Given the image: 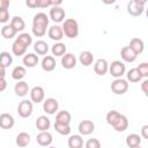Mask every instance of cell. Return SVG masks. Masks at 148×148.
<instances>
[{"label":"cell","instance_id":"1","mask_svg":"<svg viewBox=\"0 0 148 148\" xmlns=\"http://www.w3.org/2000/svg\"><path fill=\"white\" fill-rule=\"evenodd\" d=\"M49 25V16L45 13H37L32 18V34L36 37H43Z\"/></svg>","mask_w":148,"mask_h":148},{"label":"cell","instance_id":"2","mask_svg":"<svg viewBox=\"0 0 148 148\" xmlns=\"http://www.w3.org/2000/svg\"><path fill=\"white\" fill-rule=\"evenodd\" d=\"M62 32L68 38H76L79 35V24L74 18H67L62 23Z\"/></svg>","mask_w":148,"mask_h":148},{"label":"cell","instance_id":"3","mask_svg":"<svg viewBox=\"0 0 148 148\" xmlns=\"http://www.w3.org/2000/svg\"><path fill=\"white\" fill-rule=\"evenodd\" d=\"M145 5L146 1H139V0L130 1L127 3V12L132 16H140L145 10Z\"/></svg>","mask_w":148,"mask_h":148},{"label":"cell","instance_id":"4","mask_svg":"<svg viewBox=\"0 0 148 148\" xmlns=\"http://www.w3.org/2000/svg\"><path fill=\"white\" fill-rule=\"evenodd\" d=\"M125 71H126V67H125V64L120 60H114L111 62V65L109 66V72L110 74L116 77V79H120L124 74H125Z\"/></svg>","mask_w":148,"mask_h":148},{"label":"cell","instance_id":"5","mask_svg":"<svg viewBox=\"0 0 148 148\" xmlns=\"http://www.w3.org/2000/svg\"><path fill=\"white\" fill-rule=\"evenodd\" d=\"M111 90L116 95H123L128 90V83H127L126 80H124L121 77L120 79H116L111 83Z\"/></svg>","mask_w":148,"mask_h":148},{"label":"cell","instance_id":"6","mask_svg":"<svg viewBox=\"0 0 148 148\" xmlns=\"http://www.w3.org/2000/svg\"><path fill=\"white\" fill-rule=\"evenodd\" d=\"M32 110H34L32 102L27 101V99L20 102V104H18V106H17V113H18V116L22 117V118H28V117H30L31 113H32Z\"/></svg>","mask_w":148,"mask_h":148},{"label":"cell","instance_id":"7","mask_svg":"<svg viewBox=\"0 0 148 148\" xmlns=\"http://www.w3.org/2000/svg\"><path fill=\"white\" fill-rule=\"evenodd\" d=\"M58 108H59V104H58V101L56 98L50 97L43 102V110L47 114H54L58 111Z\"/></svg>","mask_w":148,"mask_h":148},{"label":"cell","instance_id":"8","mask_svg":"<svg viewBox=\"0 0 148 148\" xmlns=\"http://www.w3.org/2000/svg\"><path fill=\"white\" fill-rule=\"evenodd\" d=\"M44 97H45V92H44V89L40 86H36V87H34L30 90L31 102H34V103H40V102L44 101Z\"/></svg>","mask_w":148,"mask_h":148},{"label":"cell","instance_id":"9","mask_svg":"<svg viewBox=\"0 0 148 148\" xmlns=\"http://www.w3.org/2000/svg\"><path fill=\"white\" fill-rule=\"evenodd\" d=\"M81 135H89L95 131V124L91 120H82L77 127Z\"/></svg>","mask_w":148,"mask_h":148},{"label":"cell","instance_id":"10","mask_svg":"<svg viewBox=\"0 0 148 148\" xmlns=\"http://www.w3.org/2000/svg\"><path fill=\"white\" fill-rule=\"evenodd\" d=\"M94 71H95V73L97 75H101V76L102 75H105L108 73V71H109V64H108V61L105 59H103V58L97 59L96 62H95V65H94Z\"/></svg>","mask_w":148,"mask_h":148},{"label":"cell","instance_id":"11","mask_svg":"<svg viewBox=\"0 0 148 148\" xmlns=\"http://www.w3.org/2000/svg\"><path fill=\"white\" fill-rule=\"evenodd\" d=\"M128 47L138 56V54H140V53L143 52V50H145V43H143L142 39H140V38H138V37H134V38H132V39L130 40Z\"/></svg>","mask_w":148,"mask_h":148},{"label":"cell","instance_id":"12","mask_svg":"<svg viewBox=\"0 0 148 148\" xmlns=\"http://www.w3.org/2000/svg\"><path fill=\"white\" fill-rule=\"evenodd\" d=\"M61 65L66 69H72L76 66V58L73 53H65L61 57Z\"/></svg>","mask_w":148,"mask_h":148},{"label":"cell","instance_id":"13","mask_svg":"<svg viewBox=\"0 0 148 148\" xmlns=\"http://www.w3.org/2000/svg\"><path fill=\"white\" fill-rule=\"evenodd\" d=\"M112 127L117 131V132H124L127 130L128 127V120L126 118V116L124 114H119V117L116 119V121L112 124Z\"/></svg>","mask_w":148,"mask_h":148},{"label":"cell","instance_id":"14","mask_svg":"<svg viewBox=\"0 0 148 148\" xmlns=\"http://www.w3.org/2000/svg\"><path fill=\"white\" fill-rule=\"evenodd\" d=\"M14 118L9 113H1L0 114V127L2 130H10L14 126Z\"/></svg>","mask_w":148,"mask_h":148},{"label":"cell","instance_id":"15","mask_svg":"<svg viewBox=\"0 0 148 148\" xmlns=\"http://www.w3.org/2000/svg\"><path fill=\"white\" fill-rule=\"evenodd\" d=\"M50 18L54 22H61L65 18V10L60 6L52 7L50 9Z\"/></svg>","mask_w":148,"mask_h":148},{"label":"cell","instance_id":"16","mask_svg":"<svg viewBox=\"0 0 148 148\" xmlns=\"http://www.w3.org/2000/svg\"><path fill=\"white\" fill-rule=\"evenodd\" d=\"M37 143L42 147H47L52 143V134L47 131L45 132H40L37 135Z\"/></svg>","mask_w":148,"mask_h":148},{"label":"cell","instance_id":"17","mask_svg":"<svg viewBox=\"0 0 148 148\" xmlns=\"http://www.w3.org/2000/svg\"><path fill=\"white\" fill-rule=\"evenodd\" d=\"M47 35L52 40H60L64 37V32H62V29L60 25H52L49 29Z\"/></svg>","mask_w":148,"mask_h":148},{"label":"cell","instance_id":"18","mask_svg":"<svg viewBox=\"0 0 148 148\" xmlns=\"http://www.w3.org/2000/svg\"><path fill=\"white\" fill-rule=\"evenodd\" d=\"M120 56H121V59H123L124 61H126V62H133V61H135V59H136V57H138L128 46H124V47L121 49Z\"/></svg>","mask_w":148,"mask_h":148},{"label":"cell","instance_id":"19","mask_svg":"<svg viewBox=\"0 0 148 148\" xmlns=\"http://www.w3.org/2000/svg\"><path fill=\"white\" fill-rule=\"evenodd\" d=\"M42 68L45 72H52L56 68V59L52 56H45L42 60Z\"/></svg>","mask_w":148,"mask_h":148},{"label":"cell","instance_id":"20","mask_svg":"<svg viewBox=\"0 0 148 148\" xmlns=\"http://www.w3.org/2000/svg\"><path fill=\"white\" fill-rule=\"evenodd\" d=\"M22 62L25 67L32 68L38 64V56L35 54V53H27V54H24V57L22 59Z\"/></svg>","mask_w":148,"mask_h":148},{"label":"cell","instance_id":"21","mask_svg":"<svg viewBox=\"0 0 148 148\" xmlns=\"http://www.w3.org/2000/svg\"><path fill=\"white\" fill-rule=\"evenodd\" d=\"M51 126V121L46 116H39L36 120V127L37 130H39L40 132H45L50 128Z\"/></svg>","mask_w":148,"mask_h":148},{"label":"cell","instance_id":"22","mask_svg":"<svg viewBox=\"0 0 148 148\" xmlns=\"http://www.w3.org/2000/svg\"><path fill=\"white\" fill-rule=\"evenodd\" d=\"M14 91L17 96L23 97L29 92V86L25 81H17V83L14 87Z\"/></svg>","mask_w":148,"mask_h":148},{"label":"cell","instance_id":"23","mask_svg":"<svg viewBox=\"0 0 148 148\" xmlns=\"http://www.w3.org/2000/svg\"><path fill=\"white\" fill-rule=\"evenodd\" d=\"M71 120H72L71 113H69L68 111H66V110H64V111H60V112H58V113H57V116H56V123H58V124L69 125Z\"/></svg>","mask_w":148,"mask_h":148},{"label":"cell","instance_id":"24","mask_svg":"<svg viewBox=\"0 0 148 148\" xmlns=\"http://www.w3.org/2000/svg\"><path fill=\"white\" fill-rule=\"evenodd\" d=\"M79 60H80L81 65H83V66L87 67V66H90V65L92 64V61H94V56H92V53H91L90 51H83V52L80 53Z\"/></svg>","mask_w":148,"mask_h":148},{"label":"cell","instance_id":"25","mask_svg":"<svg viewBox=\"0 0 148 148\" xmlns=\"http://www.w3.org/2000/svg\"><path fill=\"white\" fill-rule=\"evenodd\" d=\"M67 145L69 148H82L83 147V139L81 135H77V134L71 135Z\"/></svg>","mask_w":148,"mask_h":148},{"label":"cell","instance_id":"26","mask_svg":"<svg viewBox=\"0 0 148 148\" xmlns=\"http://www.w3.org/2000/svg\"><path fill=\"white\" fill-rule=\"evenodd\" d=\"M34 50L37 54L39 56H45L49 51V44L44 40H37L35 44H34Z\"/></svg>","mask_w":148,"mask_h":148},{"label":"cell","instance_id":"27","mask_svg":"<svg viewBox=\"0 0 148 148\" xmlns=\"http://www.w3.org/2000/svg\"><path fill=\"white\" fill-rule=\"evenodd\" d=\"M10 27L16 32H18V31H22L25 28V23H24V21H23V18L21 16H14L12 18V21H10Z\"/></svg>","mask_w":148,"mask_h":148},{"label":"cell","instance_id":"28","mask_svg":"<svg viewBox=\"0 0 148 148\" xmlns=\"http://www.w3.org/2000/svg\"><path fill=\"white\" fill-rule=\"evenodd\" d=\"M27 49H28V47H27L25 45H23L21 42L16 40V39H15V42H14V43H13V45H12V51H13L14 56H17V57L25 54Z\"/></svg>","mask_w":148,"mask_h":148},{"label":"cell","instance_id":"29","mask_svg":"<svg viewBox=\"0 0 148 148\" xmlns=\"http://www.w3.org/2000/svg\"><path fill=\"white\" fill-rule=\"evenodd\" d=\"M29 142H30V135L28 133H25V132H21L16 136V145L18 147H21V148L27 147L29 145Z\"/></svg>","mask_w":148,"mask_h":148},{"label":"cell","instance_id":"30","mask_svg":"<svg viewBox=\"0 0 148 148\" xmlns=\"http://www.w3.org/2000/svg\"><path fill=\"white\" fill-rule=\"evenodd\" d=\"M140 143H141V136L140 135L134 134V133L127 135V138H126V145H127L128 148L138 147V146H140Z\"/></svg>","mask_w":148,"mask_h":148},{"label":"cell","instance_id":"31","mask_svg":"<svg viewBox=\"0 0 148 148\" xmlns=\"http://www.w3.org/2000/svg\"><path fill=\"white\" fill-rule=\"evenodd\" d=\"M12 62H13V57L8 52H6V51L0 52V66L1 67L7 68L8 66L12 65Z\"/></svg>","mask_w":148,"mask_h":148},{"label":"cell","instance_id":"32","mask_svg":"<svg viewBox=\"0 0 148 148\" xmlns=\"http://www.w3.org/2000/svg\"><path fill=\"white\" fill-rule=\"evenodd\" d=\"M27 74V71L23 66H16L13 71H12V77L14 80H17V81H21Z\"/></svg>","mask_w":148,"mask_h":148},{"label":"cell","instance_id":"33","mask_svg":"<svg viewBox=\"0 0 148 148\" xmlns=\"http://www.w3.org/2000/svg\"><path fill=\"white\" fill-rule=\"evenodd\" d=\"M52 54L56 56V57H62L65 53H66V45L64 43H56L52 49Z\"/></svg>","mask_w":148,"mask_h":148},{"label":"cell","instance_id":"34","mask_svg":"<svg viewBox=\"0 0 148 148\" xmlns=\"http://www.w3.org/2000/svg\"><path fill=\"white\" fill-rule=\"evenodd\" d=\"M17 32L10 27V24L8 25H3L2 27V29H1V35H2V37L3 38H6V39H10V38H13V37H15V35H16Z\"/></svg>","mask_w":148,"mask_h":148},{"label":"cell","instance_id":"35","mask_svg":"<svg viewBox=\"0 0 148 148\" xmlns=\"http://www.w3.org/2000/svg\"><path fill=\"white\" fill-rule=\"evenodd\" d=\"M126 76H127V80H128L130 82H133V83H136V82H139V81L142 79V77L140 76V74H139V72H138L136 68L130 69V71L127 72V74H126Z\"/></svg>","mask_w":148,"mask_h":148},{"label":"cell","instance_id":"36","mask_svg":"<svg viewBox=\"0 0 148 148\" xmlns=\"http://www.w3.org/2000/svg\"><path fill=\"white\" fill-rule=\"evenodd\" d=\"M54 130L61 135H68L71 133V127L69 125H64V124H58L54 123Z\"/></svg>","mask_w":148,"mask_h":148},{"label":"cell","instance_id":"37","mask_svg":"<svg viewBox=\"0 0 148 148\" xmlns=\"http://www.w3.org/2000/svg\"><path fill=\"white\" fill-rule=\"evenodd\" d=\"M16 40L21 42L23 45H25V46L28 47V46H30L31 43H32V37H31L29 34H27V32H22V34L18 35V37L16 38Z\"/></svg>","mask_w":148,"mask_h":148},{"label":"cell","instance_id":"38","mask_svg":"<svg viewBox=\"0 0 148 148\" xmlns=\"http://www.w3.org/2000/svg\"><path fill=\"white\" fill-rule=\"evenodd\" d=\"M119 112L118 111H116V110H111V111H109L108 112V114H106V123L109 124V125H111L112 126V124L116 121V119L119 117Z\"/></svg>","mask_w":148,"mask_h":148},{"label":"cell","instance_id":"39","mask_svg":"<svg viewBox=\"0 0 148 148\" xmlns=\"http://www.w3.org/2000/svg\"><path fill=\"white\" fill-rule=\"evenodd\" d=\"M136 69H138V72H139L141 77H145V79L148 77V64L147 62H141L136 67Z\"/></svg>","mask_w":148,"mask_h":148},{"label":"cell","instance_id":"40","mask_svg":"<svg viewBox=\"0 0 148 148\" xmlns=\"http://www.w3.org/2000/svg\"><path fill=\"white\" fill-rule=\"evenodd\" d=\"M9 21V12L8 9L0 8V23H6Z\"/></svg>","mask_w":148,"mask_h":148},{"label":"cell","instance_id":"41","mask_svg":"<svg viewBox=\"0 0 148 148\" xmlns=\"http://www.w3.org/2000/svg\"><path fill=\"white\" fill-rule=\"evenodd\" d=\"M86 148H101V142L97 139H89L86 142Z\"/></svg>","mask_w":148,"mask_h":148},{"label":"cell","instance_id":"42","mask_svg":"<svg viewBox=\"0 0 148 148\" xmlns=\"http://www.w3.org/2000/svg\"><path fill=\"white\" fill-rule=\"evenodd\" d=\"M36 2H37V7H39V8H45V7L52 6V0H36Z\"/></svg>","mask_w":148,"mask_h":148},{"label":"cell","instance_id":"43","mask_svg":"<svg viewBox=\"0 0 148 148\" xmlns=\"http://www.w3.org/2000/svg\"><path fill=\"white\" fill-rule=\"evenodd\" d=\"M147 86H148V80L146 79L143 82H142V84H141V89H142V91H143V94L147 96L148 95V89H147Z\"/></svg>","mask_w":148,"mask_h":148},{"label":"cell","instance_id":"44","mask_svg":"<svg viewBox=\"0 0 148 148\" xmlns=\"http://www.w3.org/2000/svg\"><path fill=\"white\" fill-rule=\"evenodd\" d=\"M25 5L30 8H37V2L36 0H27L25 1Z\"/></svg>","mask_w":148,"mask_h":148},{"label":"cell","instance_id":"45","mask_svg":"<svg viewBox=\"0 0 148 148\" xmlns=\"http://www.w3.org/2000/svg\"><path fill=\"white\" fill-rule=\"evenodd\" d=\"M147 131H148V125L142 126V128H141V134H142V138H143V139H148V133H147Z\"/></svg>","mask_w":148,"mask_h":148},{"label":"cell","instance_id":"46","mask_svg":"<svg viewBox=\"0 0 148 148\" xmlns=\"http://www.w3.org/2000/svg\"><path fill=\"white\" fill-rule=\"evenodd\" d=\"M10 2L8 0H0V8H5V9H8Z\"/></svg>","mask_w":148,"mask_h":148},{"label":"cell","instance_id":"47","mask_svg":"<svg viewBox=\"0 0 148 148\" xmlns=\"http://www.w3.org/2000/svg\"><path fill=\"white\" fill-rule=\"evenodd\" d=\"M6 88H7V82H6V80H5V79L0 80V92L3 91Z\"/></svg>","mask_w":148,"mask_h":148},{"label":"cell","instance_id":"48","mask_svg":"<svg viewBox=\"0 0 148 148\" xmlns=\"http://www.w3.org/2000/svg\"><path fill=\"white\" fill-rule=\"evenodd\" d=\"M5 76H6V68L0 66V80L5 79Z\"/></svg>","mask_w":148,"mask_h":148},{"label":"cell","instance_id":"49","mask_svg":"<svg viewBox=\"0 0 148 148\" xmlns=\"http://www.w3.org/2000/svg\"><path fill=\"white\" fill-rule=\"evenodd\" d=\"M132 148H141L140 146H138V147H132Z\"/></svg>","mask_w":148,"mask_h":148},{"label":"cell","instance_id":"50","mask_svg":"<svg viewBox=\"0 0 148 148\" xmlns=\"http://www.w3.org/2000/svg\"><path fill=\"white\" fill-rule=\"evenodd\" d=\"M49 148H57V147H53V146H51V147H49Z\"/></svg>","mask_w":148,"mask_h":148}]
</instances>
